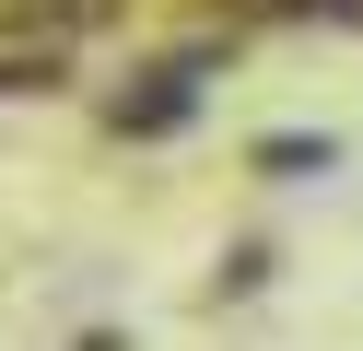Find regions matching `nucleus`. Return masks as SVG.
Returning <instances> with one entry per match:
<instances>
[{"label":"nucleus","mask_w":363,"mask_h":351,"mask_svg":"<svg viewBox=\"0 0 363 351\" xmlns=\"http://www.w3.org/2000/svg\"><path fill=\"white\" fill-rule=\"evenodd\" d=\"M106 0H0V23H35V35H82Z\"/></svg>","instance_id":"2"},{"label":"nucleus","mask_w":363,"mask_h":351,"mask_svg":"<svg viewBox=\"0 0 363 351\" xmlns=\"http://www.w3.org/2000/svg\"><path fill=\"white\" fill-rule=\"evenodd\" d=\"M199 94V59H164V82H141V94H118V129H164L176 106Z\"/></svg>","instance_id":"1"},{"label":"nucleus","mask_w":363,"mask_h":351,"mask_svg":"<svg viewBox=\"0 0 363 351\" xmlns=\"http://www.w3.org/2000/svg\"><path fill=\"white\" fill-rule=\"evenodd\" d=\"M281 12H363V0H281Z\"/></svg>","instance_id":"3"}]
</instances>
